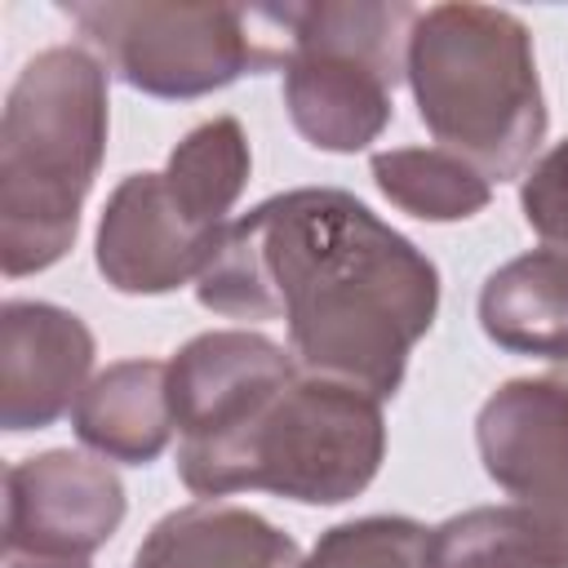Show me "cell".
<instances>
[{"label": "cell", "mask_w": 568, "mask_h": 568, "mask_svg": "<svg viewBox=\"0 0 568 568\" xmlns=\"http://www.w3.org/2000/svg\"><path fill=\"white\" fill-rule=\"evenodd\" d=\"M93 368V333L49 302H4L0 311V426L40 430L75 408Z\"/></svg>", "instance_id": "cell-11"}, {"label": "cell", "mask_w": 568, "mask_h": 568, "mask_svg": "<svg viewBox=\"0 0 568 568\" xmlns=\"http://www.w3.org/2000/svg\"><path fill=\"white\" fill-rule=\"evenodd\" d=\"M417 13L422 9L399 0H320L275 9L284 36V106L311 146L359 151L386 129Z\"/></svg>", "instance_id": "cell-5"}, {"label": "cell", "mask_w": 568, "mask_h": 568, "mask_svg": "<svg viewBox=\"0 0 568 568\" xmlns=\"http://www.w3.org/2000/svg\"><path fill=\"white\" fill-rule=\"evenodd\" d=\"M479 324L510 355L568 359V257L532 248L497 266L479 288Z\"/></svg>", "instance_id": "cell-14"}, {"label": "cell", "mask_w": 568, "mask_h": 568, "mask_svg": "<svg viewBox=\"0 0 568 568\" xmlns=\"http://www.w3.org/2000/svg\"><path fill=\"white\" fill-rule=\"evenodd\" d=\"M519 204L541 248H555L568 257V138L524 173Z\"/></svg>", "instance_id": "cell-19"}, {"label": "cell", "mask_w": 568, "mask_h": 568, "mask_svg": "<svg viewBox=\"0 0 568 568\" xmlns=\"http://www.w3.org/2000/svg\"><path fill=\"white\" fill-rule=\"evenodd\" d=\"M550 377H559V382L568 386V359H564V364H555V368H550Z\"/></svg>", "instance_id": "cell-21"}, {"label": "cell", "mask_w": 568, "mask_h": 568, "mask_svg": "<svg viewBox=\"0 0 568 568\" xmlns=\"http://www.w3.org/2000/svg\"><path fill=\"white\" fill-rule=\"evenodd\" d=\"M293 377L297 359L262 333L222 328L191 337L169 359V404L182 435L178 457L226 444Z\"/></svg>", "instance_id": "cell-9"}, {"label": "cell", "mask_w": 568, "mask_h": 568, "mask_svg": "<svg viewBox=\"0 0 568 568\" xmlns=\"http://www.w3.org/2000/svg\"><path fill=\"white\" fill-rule=\"evenodd\" d=\"M124 519V488L106 462L71 448L13 462L4 475V550L89 559Z\"/></svg>", "instance_id": "cell-8"}, {"label": "cell", "mask_w": 568, "mask_h": 568, "mask_svg": "<svg viewBox=\"0 0 568 568\" xmlns=\"http://www.w3.org/2000/svg\"><path fill=\"white\" fill-rule=\"evenodd\" d=\"M488 479L515 501L541 568H568V386L515 377L488 395L475 422Z\"/></svg>", "instance_id": "cell-7"}, {"label": "cell", "mask_w": 568, "mask_h": 568, "mask_svg": "<svg viewBox=\"0 0 568 568\" xmlns=\"http://www.w3.org/2000/svg\"><path fill=\"white\" fill-rule=\"evenodd\" d=\"M71 426L80 444L111 462L146 466L169 448L173 404H169V364L160 359H120L106 373H98L75 408Z\"/></svg>", "instance_id": "cell-12"}, {"label": "cell", "mask_w": 568, "mask_h": 568, "mask_svg": "<svg viewBox=\"0 0 568 568\" xmlns=\"http://www.w3.org/2000/svg\"><path fill=\"white\" fill-rule=\"evenodd\" d=\"M430 528L404 515H368L328 528L297 568H426Z\"/></svg>", "instance_id": "cell-18"}, {"label": "cell", "mask_w": 568, "mask_h": 568, "mask_svg": "<svg viewBox=\"0 0 568 568\" xmlns=\"http://www.w3.org/2000/svg\"><path fill=\"white\" fill-rule=\"evenodd\" d=\"M426 568H541L515 506H479L430 528Z\"/></svg>", "instance_id": "cell-17"}, {"label": "cell", "mask_w": 568, "mask_h": 568, "mask_svg": "<svg viewBox=\"0 0 568 568\" xmlns=\"http://www.w3.org/2000/svg\"><path fill=\"white\" fill-rule=\"evenodd\" d=\"M404 75L435 146L462 155L488 182L519 178L532 164L546 138V102L532 36L510 9H422Z\"/></svg>", "instance_id": "cell-3"}, {"label": "cell", "mask_w": 568, "mask_h": 568, "mask_svg": "<svg viewBox=\"0 0 568 568\" xmlns=\"http://www.w3.org/2000/svg\"><path fill=\"white\" fill-rule=\"evenodd\" d=\"M106 151V67L80 44L36 53L0 115V266L9 280L53 266Z\"/></svg>", "instance_id": "cell-2"}, {"label": "cell", "mask_w": 568, "mask_h": 568, "mask_svg": "<svg viewBox=\"0 0 568 568\" xmlns=\"http://www.w3.org/2000/svg\"><path fill=\"white\" fill-rule=\"evenodd\" d=\"M4 568H89V559H44V555L4 550Z\"/></svg>", "instance_id": "cell-20"}, {"label": "cell", "mask_w": 568, "mask_h": 568, "mask_svg": "<svg viewBox=\"0 0 568 568\" xmlns=\"http://www.w3.org/2000/svg\"><path fill=\"white\" fill-rule=\"evenodd\" d=\"M297 541L244 506L195 501L164 515L129 568H297Z\"/></svg>", "instance_id": "cell-13"}, {"label": "cell", "mask_w": 568, "mask_h": 568, "mask_svg": "<svg viewBox=\"0 0 568 568\" xmlns=\"http://www.w3.org/2000/svg\"><path fill=\"white\" fill-rule=\"evenodd\" d=\"M164 182H169L173 200L200 226H213V231L231 226L226 213L248 182V138H244L240 120L217 115V120H204L200 129H191L173 146Z\"/></svg>", "instance_id": "cell-15"}, {"label": "cell", "mask_w": 568, "mask_h": 568, "mask_svg": "<svg viewBox=\"0 0 568 568\" xmlns=\"http://www.w3.org/2000/svg\"><path fill=\"white\" fill-rule=\"evenodd\" d=\"M195 297L226 320H284L302 373L390 399L435 324L439 275L355 195L302 186L226 226Z\"/></svg>", "instance_id": "cell-1"}, {"label": "cell", "mask_w": 568, "mask_h": 568, "mask_svg": "<svg viewBox=\"0 0 568 568\" xmlns=\"http://www.w3.org/2000/svg\"><path fill=\"white\" fill-rule=\"evenodd\" d=\"M62 13L98 62L151 98H200L244 71L284 67L275 9L178 0H75Z\"/></svg>", "instance_id": "cell-6"}, {"label": "cell", "mask_w": 568, "mask_h": 568, "mask_svg": "<svg viewBox=\"0 0 568 568\" xmlns=\"http://www.w3.org/2000/svg\"><path fill=\"white\" fill-rule=\"evenodd\" d=\"M382 453V399L328 377L297 373L226 444L178 457V475L204 501L266 488L288 501L337 506L373 484Z\"/></svg>", "instance_id": "cell-4"}, {"label": "cell", "mask_w": 568, "mask_h": 568, "mask_svg": "<svg viewBox=\"0 0 568 568\" xmlns=\"http://www.w3.org/2000/svg\"><path fill=\"white\" fill-rule=\"evenodd\" d=\"M222 235L173 200L164 173H129L98 222V271L120 293H169L204 275Z\"/></svg>", "instance_id": "cell-10"}, {"label": "cell", "mask_w": 568, "mask_h": 568, "mask_svg": "<svg viewBox=\"0 0 568 568\" xmlns=\"http://www.w3.org/2000/svg\"><path fill=\"white\" fill-rule=\"evenodd\" d=\"M373 182L390 204L426 222L475 217L488 204V178L444 146H399L373 155Z\"/></svg>", "instance_id": "cell-16"}]
</instances>
